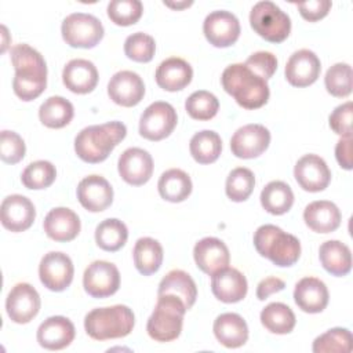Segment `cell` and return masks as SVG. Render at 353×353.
I'll list each match as a JSON object with an SVG mask.
<instances>
[{"mask_svg":"<svg viewBox=\"0 0 353 353\" xmlns=\"http://www.w3.org/2000/svg\"><path fill=\"white\" fill-rule=\"evenodd\" d=\"M127 226L116 218L102 221L95 229L97 245L108 252L119 251L127 243Z\"/></svg>","mask_w":353,"mask_h":353,"instance_id":"74e56055","label":"cell"},{"mask_svg":"<svg viewBox=\"0 0 353 353\" xmlns=\"http://www.w3.org/2000/svg\"><path fill=\"white\" fill-rule=\"evenodd\" d=\"M61 33L70 47L92 48L102 40L105 32L97 17L84 12H73L63 19Z\"/></svg>","mask_w":353,"mask_h":353,"instance_id":"ba28073f","label":"cell"},{"mask_svg":"<svg viewBox=\"0 0 353 353\" xmlns=\"http://www.w3.org/2000/svg\"><path fill=\"white\" fill-rule=\"evenodd\" d=\"M270 143V132L262 124H247L240 127L230 139L232 153L239 159H255L261 156Z\"/></svg>","mask_w":353,"mask_h":353,"instance_id":"5bb4252c","label":"cell"},{"mask_svg":"<svg viewBox=\"0 0 353 353\" xmlns=\"http://www.w3.org/2000/svg\"><path fill=\"white\" fill-rule=\"evenodd\" d=\"M223 90L244 109L262 108L270 95L266 80L250 70L244 63L229 65L221 77Z\"/></svg>","mask_w":353,"mask_h":353,"instance_id":"7a4b0ae2","label":"cell"},{"mask_svg":"<svg viewBox=\"0 0 353 353\" xmlns=\"http://www.w3.org/2000/svg\"><path fill=\"white\" fill-rule=\"evenodd\" d=\"M156 83L165 91L183 90L193 77L192 66L182 58H168L163 61L156 70Z\"/></svg>","mask_w":353,"mask_h":353,"instance_id":"4316f807","label":"cell"},{"mask_svg":"<svg viewBox=\"0 0 353 353\" xmlns=\"http://www.w3.org/2000/svg\"><path fill=\"white\" fill-rule=\"evenodd\" d=\"M157 189L164 200L171 203H181L190 196L192 181L185 171L179 168H171L161 174Z\"/></svg>","mask_w":353,"mask_h":353,"instance_id":"1f68e13d","label":"cell"},{"mask_svg":"<svg viewBox=\"0 0 353 353\" xmlns=\"http://www.w3.org/2000/svg\"><path fill=\"white\" fill-rule=\"evenodd\" d=\"M284 288H285V283L279 277L263 279L256 287V298L263 301L269 295H272L274 292H279V291H283Z\"/></svg>","mask_w":353,"mask_h":353,"instance_id":"816d5d0a","label":"cell"},{"mask_svg":"<svg viewBox=\"0 0 353 353\" xmlns=\"http://www.w3.org/2000/svg\"><path fill=\"white\" fill-rule=\"evenodd\" d=\"M254 245L261 256L276 266H292L301 256L299 240L274 225H262L254 233Z\"/></svg>","mask_w":353,"mask_h":353,"instance_id":"5b68a950","label":"cell"},{"mask_svg":"<svg viewBox=\"0 0 353 353\" xmlns=\"http://www.w3.org/2000/svg\"><path fill=\"white\" fill-rule=\"evenodd\" d=\"M98 70L91 61L72 59L62 72L65 87L74 94H88L94 91L98 84Z\"/></svg>","mask_w":353,"mask_h":353,"instance_id":"d4e9b609","label":"cell"},{"mask_svg":"<svg viewBox=\"0 0 353 353\" xmlns=\"http://www.w3.org/2000/svg\"><path fill=\"white\" fill-rule=\"evenodd\" d=\"M244 65L263 80L270 79L277 69V59L269 51H258L251 54Z\"/></svg>","mask_w":353,"mask_h":353,"instance_id":"7dc6e473","label":"cell"},{"mask_svg":"<svg viewBox=\"0 0 353 353\" xmlns=\"http://www.w3.org/2000/svg\"><path fill=\"white\" fill-rule=\"evenodd\" d=\"M327 91L336 98L347 97L352 92V68L349 63L332 65L324 77Z\"/></svg>","mask_w":353,"mask_h":353,"instance_id":"7bdbcfd3","label":"cell"},{"mask_svg":"<svg viewBox=\"0 0 353 353\" xmlns=\"http://www.w3.org/2000/svg\"><path fill=\"white\" fill-rule=\"evenodd\" d=\"M335 157L345 170H352V137H342L335 146Z\"/></svg>","mask_w":353,"mask_h":353,"instance_id":"f907efd6","label":"cell"},{"mask_svg":"<svg viewBox=\"0 0 353 353\" xmlns=\"http://www.w3.org/2000/svg\"><path fill=\"white\" fill-rule=\"evenodd\" d=\"M247 279L234 268H223L211 276V291L216 299L225 303H236L247 295Z\"/></svg>","mask_w":353,"mask_h":353,"instance_id":"44dd1931","label":"cell"},{"mask_svg":"<svg viewBox=\"0 0 353 353\" xmlns=\"http://www.w3.org/2000/svg\"><path fill=\"white\" fill-rule=\"evenodd\" d=\"M117 168L124 182L132 186H141L153 174V159L149 152L141 148H128L120 154Z\"/></svg>","mask_w":353,"mask_h":353,"instance_id":"9a60e30c","label":"cell"},{"mask_svg":"<svg viewBox=\"0 0 353 353\" xmlns=\"http://www.w3.org/2000/svg\"><path fill=\"white\" fill-rule=\"evenodd\" d=\"M176 112L168 102H153L142 113L139 120V134L149 141H161L175 128Z\"/></svg>","mask_w":353,"mask_h":353,"instance_id":"9c48e42d","label":"cell"},{"mask_svg":"<svg viewBox=\"0 0 353 353\" xmlns=\"http://www.w3.org/2000/svg\"><path fill=\"white\" fill-rule=\"evenodd\" d=\"M186 310L181 298L171 294L157 295V303L146 324L149 336L157 342H171L176 339L182 332Z\"/></svg>","mask_w":353,"mask_h":353,"instance_id":"8992f818","label":"cell"},{"mask_svg":"<svg viewBox=\"0 0 353 353\" xmlns=\"http://www.w3.org/2000/svg\"><path fill=\"white\" fill-rule=\"evenodd\" d=\"M110 99L124 108L138 105L145 95V84L141 76L131 70H121L113 74L108 84Z\"/></svg>","mask_w":353,"mask_h":353,"instance_id":"e0dca14e","label":"cell"},{"mask_svg":"<svg viewBox=\"0 0 353 353\" xmlns=\"http://www.w3.org/2000/svg\"><path fill=\"white\" fill-rule=\"evenodd\" d=\"M171 294L181 298L189 310L197 298V287L194 280L183 270H171L168 272L159 284L157 295Z\"/></svg>","mask_w":353,"mask_h":353,"instance_id":"4dcf8cb0","label":"cell"},{"mask_svg":"<svg viewBox=\"0 0 353 353\" xmlns=\"http://www.w3.org/2000/svg\"><path fill=\"white\" fill-rule=\"evenodd\" d=\"M352 116L353 103L350 101L336 106L330 114L331 130L341 137H352Z\"/></svg>","mask_w":353,"mask_h":353,"instance_id":"c3c4849f","label":"cell"},{"mask_svg":"<svg viewBox=\"0 0 353 353\" xmlns=\"http://www.w3.org/2000/svg\"><path fill=\"white\" fill-rule=\"evenodd\" d=\"M74 114L73 105L63 97H50L39 109L40 121L48 128H62L68 125Z\"/></svg>","mask_w":353,"mask_h":353,"instance_id":"e575fe53","label":"cell"},{"mask_svg":"<svg viewBox=\"0 0 353 353\" xmlns=\"http://www.w3.org/2000/svg\"><path fill=\"white\" fill-rule=\"evenodd\" d=\"M305 223L316 233H331L341 225L339 208L328 200H317L306 205L303 211Z\"/></svg>","mask_w":353,"mask_h":353,"instance_id":"83f0119b","label":"cell"},{"mask_svg":"<svg viewBox=\"0 0 353 353\" xmlns=\"http://www.w3.org/2000/svg\"><path fill=\"white\" fill-rule=\"evenodd\" d=\"M214 334L221 345L234 349L247 342L248 327L240 314L223 313L219 314L214 321Z\"/></svg>","mask_w":353,"mask_h":353,"instance_id":"f1b7e54d","label":"cell"},{"mask_svg":"<svg viewBox=\"0 0 353 353\" xmlns=\"http://www.w3.org/2000/svg\"><path fill=\"white\" fill-rule=\"evenodd\" d=\"M134 265L143 276L156 273L163 262V247L152 237H141L134 245Z\"/></svg>","mask_w":353,"mask_h":353,"instance_id":"d6a6232c","label":"cell"},{"mask_svg":"<svg viewBox=\"0 0 353 353\" xmlns=\"http://www.w3.org/2000/svg\"><path fill=\"white\" fill-rule=\"evenodd\" d=\"M294 301L306 313H320L328 305V290L320 279L303 277L295 285Z\"/></svg>","mask_w":353,"mask_h":353,"instance_id":"484cf974","label":"cell"},{"mask_svg":"<svg viewBox=\"0 0 353 353\" xmlns=\"http://www.w3.org/2000/svg\"><path fill=\"white\" fill-rule=\"evenodd\" d=\"M6 310L14 323L26 324L32 321L40 310V295L30 284L18 283L8 292Z\"/></svg>","mask_w":353,"mask_h":353,"instance_id":"4fadbf2b","label":"cell"},{"mask_svg":"<svg viewBox=\"0 0 353 353\" xmlns=\"http://www.w3.org/2000/svg\"><path fill=\"white\" fill-rule=\"evenodd\" d=\"M250 23L255 33L270 43L284 41L291 32V19L272 1L256 3L250 12Z\"/></svg>","mask_w":353,"mask_h":353,"instance_id":"52a82bcc","label":"cell"},{"mask_svg":"<svg viewBox=\"0 0 353 353\" xmlns=\"http://www.w3.org/2000/svg\"><path fill=\"white\" fill-rule=\"evenodd\" d=\"M26 152L23 139L14 131L3 130L0 134V157L7 164L19 163Z\"/></svg>","mask_w":353,"mask_h":353,"instance_id":"bcb514c9","label":"cell"},{"mask_svg":"<svg viewBox=\"0 0 353 353\" xmlns=\"http://www.w3.org/2000/svg\"><path fill=\"white\" fill-rule=\"evenodd\" d=\"M127 128L120 121H109L83 128L74 138V152L85 163L97 164L125 138Z\"/></svg>","mask_w":353,"mask_h":353,"instance_id":"3957f363","label":"cell"},{"mask_svg":"<svg viewBox=\"0 0 353 353\" xmlns=\"http://www.w3.org/2000/svg\"><path fill=\"white\" fill-rule=\"evenodd\" d=\"M15 69L14 92L22 101L36 99L47 85V65L39 51L28 44H17L10 51Z\"/></svg>","mask_w":353,"mask_h":353,"instance_id":"6da1fadb","label":"cell"},{"mask_svg":"<svg viewBox=\"0 0 353 353\" xmlns=\"http://www.w3.org/2000/svg\"><path fill=\"white\" fill-rule=\"evenodd\" d=\"M156 51L154 39L143 32L130 34L124 41L125 55L135 62H150Z\"/></svg>","mask_w":353,"mask_h":353,"instance_id":"f6af8a7d","label":"cell"},{"mask_svg":"<svg viewBox=\"0 0 353 353\" xmlns=\"http://www.w3.org/2000/svg\"><path fill=\"white\" fill-rule=\"evenodd\" d=\"M192 157L200 164H211L218 160L222 150L221 137L211 130L196 132L189 143Z\"/></svg>","mask_w":353,"mask_h":353,"instance_id":"d590c367","label":"cell"},{"mask_svg":"<svg viewBox=\"0 0 353 353\" xmlns=\"http://www.w3.org/2000/svg\"><path fill=\"white\" fill-rule=\"evenodd\" d=\"M57 178V170L52 163L47 160H37L30 163L22 172L21 181L28 189H46L52 185Z\"/></svg>","mask_w":353,"mask_h":353,"instance_id":"f35d334b","label":"cell"},{"mask_svg":"<svg viewBox=\"0 0 353 353\" xmlns=\"http://www.w3.org/2000/svg\"><path fill=\"white\" fill-rule=\"evenodd\" d=\"M314 353H349L352 350V334L346 328H331L313 342Z\"/></svg>","mask_w":353,"mask_h":353,"instance_id":"ab89813d","label":"cell"},{"mask_svg":"<svg viewBox=\"0 0 353 353\" xmlns=\"http://www.w3.org/2000/svg\"><path fill=\"white\" fill-rule=\"evenodd\" d=\"M73 262L59 251L46 254L39 265V276L43 285L51 291L59 292L66 290L73 280Z\"/></svg>","mask_w":353,"mask_h":353,"instance_id":"30bf717a","label":"cell"},{"mask_svg":"<svg viewBox=\"0 0 353 353\" xmlns=\"http://www.w3.org/2000/svg\"><path fill=\"white\" fill-rule=\"evenodd\" d=\"M296 7L303 19L309 22H316L323 19L328 14L330 8L332 7V3L330 0H309L298 3Z\"/></svg>","mask_w":353,"mask_h":353,"instance_id":"681fc988","label":"cell"},{"mask_svg":"<svg viewBox=\"0 0 353 353\" xmlns=\"http://www.w3.org/2000/svg\"><path fill=\"white\" fill-rule=\"evenodd\" d=\"M165 6H168V7H171V8H183V7H189L190 4H192V1H185V3H176V4H174V3H164Z\"/></svg>","mask_w":353,"mask_h":353,"instance_id":"f5cc1de1","label":"cell"},{"mask_svg":"<svg viewBox=\"0 0 353 353\" xmlns=\"http://www.w3.org/2000/svg\"><path fill=\"white\" fill-rule=\"evenodd\" d=\"M143 6L139 0H113L108 4V17L119 26H130L139 21Z\"/></svg>","mask_w":353,"mask_h":353,"instance_id":"ee69618b","label":"cell"},{"mask_svg":"<svg viewBox=\"0 0 353 353\" xmlns=\"http://www.w3.org/2000/svg\"><path fill=\"white\" fill-rule=\"evenodd\" d=\"M321 70L319 57L310 50L295 51L285 65V79L294 87H307L313 84Z\"/></svg>","mask_w":353,"mask_h":353,"instance_id":"d6986e66","label":"cell"},{"mask_svg":"<svg viewBox=\"0 0 353 353\" xmlns=\"http://www.w3.org/2000/svg\"><path fill=\"white\" fill-rule=\"evenodd\" d=\"M185 109L192 119L205 121L212 119L218 113L219 102L216 97L210 91L200 90L189 95L185 102Z\"/></svg>","mask_w":353,"mask_h":353,"instance_id":"b9f144b4","label":"cell"},{"mask_svg":"<svg viewBox=\"0 0 353 353\" xmlns=\"http://www.w3.org/2000/svg\"><path fill=\"white\" fill-rule=\"evenodd\" d=\"M83 285L92 298L110 296L120 287L119 269L112 262L94 261L84 272Z\"/></svg>","mask_w":353,"mask_h":353,"instance_id":"8fae6325","label":"cell"},{"mask_svg":"<svg viewBox=\"0 0 353 353\" xmlns=\"http://www.w3.org/2000/svg\"><path fill=\"white\" fill-rule=\"evenodd\" d=\"M261 323L268 331L273 334L284 335V334H290L294 330L296 320L290 306L281 302H273V303H269L261 312Z\"/></svg>","mask_w":353,"mask_h":353,"instance_id":"8d00e7d4","label":"cell"},{"mask_svg":"<svg viewBox=\"0 0 353 353\" xmlns=\"http://www.w3.org/2000/svg\"><path fill=\"white\" fill-rule=\"evenodd\" d=\"M77 199L87 211L101 212L112 204L113 189L103 176L88 175L77 185Z\"/></svg>","mask_w":353,"mask_h":353,"instance_id":"ffe728a7","label":"cell"},{"mask_svg":"<svg viewBox=\"0 0 353 353\" xmlns=\"http://www.w3.org/2000/svg\"><path fill=\"white\" fill-rule=\"evenodd\" d=\"M36 218L33 203L22 194L7 196L0 207L1 225L11 232H23L29 229Z\"/></svg>","mask_w":353,"mask_h":353,"instance_id":"ac0fdd59","label":"cell"},{"mask_svg":"<svg viewBox=\"0 0 353 353\" xmlns=\"http://www.w3.org/2000/svg\"><path fill=\"white\" fill-rule=\"evenodd\" d=\"M193 256L197 268L210 276L226 268L230 262L226 244L216 237H204L197 241L193 248Z\"/></svg>","mask_w":353,"mask_h":353,"instance_id":"7402d4cb","label":"cell"},{"mask_svg":"<svg viewBox=\"0 0 353 353\" xmlns=\"http://www.w3.org/2000/svg\"><path fill=\"white\" fill-rule=\"evenodd\" d=\"M74 325L63 316H52L44 320L37 328V342L48 350H61L74 339Z\"/></svg>","mask_w":353,"mask_h":353,"instance_id":"603a6c76","label":"cell"},{"mask_svg":"<svg viewBox=\"0 0 353 353\" xmlns=\"http://www.w3.org/2000/svg\"><path fill=\"white\" fill-rule=\"evenodd\" d=\"M319 258L323 268L332 276H346L352 269V254L346 244L338 240H328L320 245Z\"/></svg>","mask_w":353,"mask_h":353,"instance_id":"f546056e","label":"cell"},{"mask_svg":"<svg viewBox=\"0 0 353 353\" xmlns=\"http://www.w3.org/2000/svg\"><path fill=\"white\" fill-rule=\"evenodd\" d=\"M134 324V313L125 305L97 307L84 319L85 332L95 341L124 338L132 331Z\"/></svg>","mask_w":353,"mask_h":353,"instance_id":"277c9868","label":"cell"},{"mask_svg":"<svg viewBox=\"0 0 353 353\" xmlns=\"http://www.w3.org/2000/svg\"><path fill=\"white\" fill-rule=\"evenodd\" d=\"M203 32L214 47H230L240 36V22L236 15L229 11H212L204 19Z\"/></svg>","mask_w":353,"mask_h":353,"instance_id":"7c38bea8","label":"cell"},{"mask_svg":"<svg viewBox=\"0 0 353 353\" xmlns=\"http://www.w3.org/2000/svg\"><path fill=\"white\" fill-rule=\"evenodd\" d=\"M46 234L59 243L72 241L80 233V219L74 211L66 207L52 208L44 218Z\"/></svg>","mask_w":353,"mask_h":353,"instance_id":"cb8c5ba5","label":"cell"},{"mask_svg":"<svg viewBox=\"0 0 353 353\" xmlns=\"http://www.w3.org/2000/svg\"><path fill=\"white\" fill-rule=\"evenodd\" d=\"M261 204L269 214L283 215L291 210L294 193L285 182L272 181L261 192Z\"/></svg>","mask_w":353,"mask_h":353,"instance_id":"836d02e7","label":"cell"},{"mask_svg":"<svg viewBox=\"0 0 353 353\" xmlns=\"http://www.w3.org/2000/svg\"><path fill=\"white\" fill-rule=\"evenodd\" d=\"M255 186V176L252 174L251 170L245 168V167H239L234 168L226 179V196L236 203L240 201H245Z\"/></svg>","mask_w":353,"mask_h":353,"instance_id":"60d3db41","label":"cell"},{"mask_svg":"<svg viewBox=\"0 0 353 353\" xmlns=\"http://www.w3.org/2000/svg\"><path fill=\"white\" fill-rule=\"evenodd\" d=\"M294 176L298 185L306 192H321L331 181V171L327 163L317 154H305L294 167Z\"/></svg>","mask_w":353,"mask_h":353,"instance_id":"2e32d148","label":"cell"}]
</instances>
